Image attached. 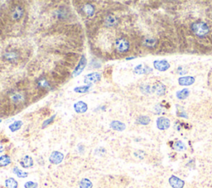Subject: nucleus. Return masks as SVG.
Masks as SVG:
<instances>
[{
	"label": "nucleus",
	"mask_w": 212,
	"mask_h": 188,
	"mask_svg": "<svg viewBox=\"0 0 212 188\" xmlns=\"http://www.w3.org/2000/svg\"><path fill=\"white\" fill-rule=\"evenodd\" d=\"M191 31L196 37H204L209 33L210 28L205 22H196L191 25Z\"/></svg>",
	"instance_id": "f257e3e1"
},
{
	"label": "nucleus",
	"mask_w": 212,
	"mask_h": 188,
	"mask_svg": "<svg viewBox=\"0 0 212 188\" xmlns=\"http://www.w3.org/2000/svg\"><path fill=\"white\" fill-rule=\"evenodd\" d=\"M9 100L13 105L19 106V105H22L25 102L26 95L22 91H12L9 94Z\"/></svg>",
	"instance_id": "f03ea898"
},
{
	"label": "nucleus",
	"mask_w": 212,
	"mask_h": 188,
	"mask_svg": "<svg viewBox=\"0 0 212 188\" xmlns=\"http://www.w3.org/2000/svg\"><path fill=\"white\" fill-rule=\"evenodd\" d=\"M115 50L119 53H126L127 51H129V47H130V44L129 42L125 37H120L118 38L115 42Z\"/></svg>",
	"instance_id": "7ed1b4c3"
},
{
	"label": "nucleus",
	"mask_w": 212,
	"mask_h": 188,
	"mask_svg": "<svg viewBox=\"0 0 212 188\" xmlns=\"http://www.w3.org/2000/svg\"><path fill=\"white\" fill-rule=\"evenodd\" d=\"M20 57H21V56H20L19 51H17V50H14V49L7 50V51L3 53V58H4L6 61L11 62V63H15V62H17V61L20 59Z\"/></svg>",
	"instance_id": "20e7f679"
},
{
	"label": "nucleus",
	"mask_w": 212,
	"mask_h": 188,
	"mask_svg": "<svg viewBox=\"0 0 212 188\" xmlns=\"http://www.w3.org/2000/svg\"><path fill=\"white\" fill-rule=\"evenodd\" d=\"M23 13H24L23 7L20 5H15L11 10L10 17H11V19L13 21H17L23 16Z\"/></svg>",
	"instance_id": "39448f33"
},
{
	"label": "nucleus",
	"mask_w": 212,
	"mask_h": 188,
	"mask_svg": "<svg viewBox=\"0 0 212 188\" xmlns=\"http://www.w3.org/2000/svg\"><path fill=\"white\" fill-rule=\"evenodd\" d=\"M154 68L159 71H166L170 68V64L166 60H160V61H153Z\"/></svg>",
	"instance_id": "423d86ee"
},
{
	"label": "nucleus",
	"mask_w": 212,
	"mask_h": 188,
	"mask_svg": "<svg viewBox=\"0 0 212 188\" xmlns=\"http://www.w3.org/2000/svg\"><path fill=\"white\" fill-rule=\"evenodd\" d=\"M171 125V121L166 117H159L157 120V127L160 130H166L169 129Z\"/></svg>",
	"instance_id": "0eeeda50"
},
{
	"label": "nucleus",
	"mask_w": 212,
	"mask_h": 188,
	"mask_svg": "<svg viewBox=\"0 0 212 188\" xmlns=\"http://www.w3.org/2000/svg\"><path fill=\"white\" fill-rule=\"evenodd\" d=\"M152 93L156 94L159 96H163L166 94V86L161 82L155 83L152 86Z\"/></svg>",
	"instance_id": "6e6552de"
},
{
	"label": "nucleus",
	"mask_w": 212,
	"mask_h": 188,
	"mask_svg": "<svg viewBox=\"0 0 212 188\" xmlns=\"http://www.w3.org/2000/svg\"><path fill=\"white\" fill-rule=\"evenodd\" d=\"M168 181L172 188H183L185 186V181L176 176H171Z\"/></svg>",
	"instance_id": "1a4fd4ad"
},
{
	"label": "nucleus",
	"mask_w": 212,
	"mask_h": 188,
	"mask_svg": "<svg viewBox=\"0 0 212 188\" xmlns=\"http://www.w3.org/2000/svg\"><path fill=\"white\" fill-rule=\"evenodd\" d=\"M64 155L60 152L55 151L51 154V156L49 157V161L51 162L52 164H59L61 163V162L63 161Z\"/></svg>",
	"instance_id": "9d476101"
},
{
	"label": "nucleus",
	"mask_w": 212,
	"mask_h": 188,
	"mask_svg": "<svg viewBox=\"0 0 212 188\" xmlns=\"http://www.w3.org/2000/svg\"><path fill=\"white\" fill-rule=\"evenodd\" d=\"M119 22H120V20H119L117 17H115V16L112 14H110L105 17V25L108 27H112L116 26L119 23Z\"/></svg>",
	"instance_id": "9b49d317"
},
{
	"label": "nucleus",
	"mask_w": 212,
	"mask_h": 188,
	"mask_svg": "<svg viewBox=\"0 0 212 188\" xmlns=\"http://www.w3.org/2000/svg\"><path fill=\"white\" fill-rule=\"evenodd\" d=\"M100 73L98 72H94V73H91L90 75H87L85 76V84H92V83H95L100 80Z\"/></svg>",
	"instance_id": "f8f14e48"
},
{
	"label": "nucleus",
	"mask_w": 212,
	"mask_h": 188,
	"mask_svg": "<svg viewBox=\"0 0 212 188\" xmlns=\"http://www.w3.org/2000/svg\"><path fill=\"white\" fill-rule=\"evenodd\" d=\"M142 43H143V45L145 46L146 47H148V48H154V47L157 46V44H158V40H157L155 37H144Z\"/></svg>",
	"instance_id": "ddd939ff"
},
{
	"label": "nucleus",
	"mask_w": 212,
	"mask_h": 188,
	"mask_svg": "<svg viewBox=\"0 0 212 188\" xmlns=\"http://www.w3.org/2000/svg\"><path fill=\"white\" fill-rule=\"evenodd\" d=\"M195 77L193 76H182L178 79V83L180 86H191L195 82Z\"/></svg>",
	"instance_id": "4468645a"
},
{
	"label": "nucleus",
	"mask_w": 212,
	"mask_h": 188,
	"mask_svg": "<svg viewBox=\"0 0 212 188\" xmlns=\"http://www.w3.org/2000/svg\"><path fill=\"white\" fill-rule=\"evenodd\" d=\"M152 71H153V69L150 68V67L148 66H144L143 64H140V65L137 66L136 67L134 68V73L139 74V75L151 73Z\"/></svg>",
	"instance_id": "2eb2a0df"
},
{
	"label": "nucleus",
	"mask_w": 212,
	"mask_h": 188,
	"mask_svg": "<svg viewBox=\"0 0 212 188\" xmlns=\"http://www.w3.org/2000/svg\"><path fill=\"white\" fill-rule=\"evenodd\" d=\"M85 66H86V59H85V56H83L81 57V61H80V62H79L78 64V66L76 67V70L74 71L73 76H76L80 75V74L81 73V71H83L84 68L85 67Z\"/></svg>",
	"instance_id": "dca6fc26"
},
{
	"label": "nucleus",
	"mask_w": 212,
	"mask_h": 188,
	"mask_svg": "<svg viewBox=\"0 0 212 188\" xmlns=\"http://www.w3.org/2000/svg\"><path fill=\"white\" fill-rule=\"evenodd\" d=\"M55 15L57 17V18H60V19L66 18V17H68L69 15L68 9L66 8L65 7H59L58 9H56V11H55Z\"/></svg>",
	"instance_id": "f3484780"
},
{
	"label": "nucleus",
	"mask_w": 212,
	"mask_h": 188,
	"mask_svg": "<svg viewBox=\"0 0 212 188\" xmlns=\"http://www.w3.org/2000/svg\"><path fill=\"white\" fill-rule=\"evenodd\" d=\"M110 127L112 128L114 130L116 131H124L126 129V125L124 123L118 121V120H115L110 124Z\"/></svg>",
	"instance_id": "a211bd4d"
},
{
	"label": "nucleus",
	"mask_w": 212,
	"mask_h": 188,
	"mask_svg": "<svg viewBox=\"0 0 212 188\" xmlns=\"http://www.w3.org/2000/svg\"><path fill=\"white\" fill-rule=\"evenodd\" d=\"M20 164L22 167L24 168H29L33 166V160L31 157L29 156H25L21 160Z\"/></svg>",
	"instance_id": "6ab92c4d"
},
{
	"label": "nucleus",
	"mask_w": 212,
	"mask_h": 188,
	"mask_svg": "<svg viewBox=\"0 0 212 188\" xmlns=\"http://www.w3.org/2000/svg\"><path fill=\"white\" fill-rule=\"evenodd\" d=\"M82 10H83V12L87 16L91 17L94 14V12H95V6L92 4H90V3H86V4H85L83 6Z\"/></svg>",
	"instance_id": "aec40b11"
},
{
	"label": "nucleus",
	"mask_w": 212,
	"mask_h": 188,
	"mask_svg": "<svg viewBox=\"0 0 212 188\" xmlns=\"http://www.w3.org/2000/svg\"><path fill=\"white\" fill-rule=\"evenodd\" d=\"M74 108L77 113H84L87 110V105L83 101H79L74 105Z\"/></svg>",
	"instance_id": "412c9836"
},
{
	"label": "nucleus",
	"mask_w": 212,
	"mask_h": 188,
	"mask_svg": "<svg viewBox=\"0 0 212 188\" xmlns=\"http://www.w3.org/2000/svg\"><path fill=\"white\" fill-rule=\"evenodd\" d=\"M172 148L174 149V150H176V151L182 152L185 151L186 149V147L185 143H184L182 141H180V140H179V141L175 142V143H173Z\"/></svg>",
	"instance_id": "4be33fe9"
},
{
	"label": "nucleus",
	"mask_w": 212,
	"mask_h": 188,
	"mask_svg": "<svg viewBox=\"0 0 212 188\" xmlns=\"http://www.w3.org/2000/svg\"><path fill=\"white\" fill-rule=\"evenodd\" d=\"M151 120L148 116H146V115H141V116H139L138 119L136 120V123L139 124V125H148L150 123Z\"/></svg>",
	"instance_id": "5701e85b"
},
{
	"label": "nucleus",
	"mask_w": 212,
	"mask_h": 188,
	"mask_svg": "<svg viewBox=\"0 0 212 188\" xmlns=\"http://www.w3.org/2000/svg\"><path fill=\"white\" fill-rule=\"evenodd\" d=\"M190 95V91L188 89H182L177 92V97L178 100H185Z\"/></svg>",
	"instance_id": "b1692460"
},
{
	"label": "nucleus",
	"mask_w": 212,
	"mask_h": 188,
	"mask_svg": "<svg viewBox=\"0 0 212 188\" xmlns=\"http://www.w3.org/2000/svg\"><path fill=\"white\" fill-rule=\"evenodd\" d=\"M11 163V158L8 155H2L0 157V167H3Z\"/></svg>",
	"instance_id": "393cba45"
},
{
	"label": "nucleus",
	"mask_w": 212,
	"mask_h": 188,
	"mask_svg": "<svg viewBox=\"0 0 212 188\" xmlns=\"http://www.w3.org/2000/svg\"><path fill=\"white\" fill-rule=\"evenodd\" d=\"M5 186H6L7 188H17V182L14 178L10 177V178H7L5 181Z\"/></svg>",
	"instance_id": "a878e982"
},
{
	"label": "nucleus",
	"mask_w": 212,
	"mask_h": 188,
	"mask_svg": "<svg viewBox=\"0 0 212 188\" xmlns=\"http://www.w3.org/2000/svg\"><path fill=\"white\" fill-rule=\"evenodd\" d=\"M80 188H92L93 183L87 178H83L79 183Z\"/></svg>",
	"instance_id": "bb28decb"
},
{
	"label": "nucleus",
	"mask_w": 212,
	"mask_h": 188,
	"mask_svg": "<svg viewBox=\"0 0 212 188\" xmlns=\"http://www.w3.org/2000/svg\"><path fill=\"white\" fill-rule=\"evenodd\" d=\"M12 172H13V173L16 174V175H17L18 177H20V178H25V177H27V176H28V173H27V172H22V170H20V169L18 168V167H13Z\"/></svg>",
	"instance_id": "cd10ccee"
},
{
	"label": "nucleus",
	"mask_w": 212,
	"mask_h": 188,
	"mask_svg": "<svg viewBox=\"0 0 212 188\" xmlns=\"http://www.w3.org/2000/svg\"><path fill=\"white\" fill-rule=\"evenodd\" d=\"M22 121H16V122H14L13 124H12V125H10L9 129L11 130L12 132H15V131H17V130L19 129L20 128L22 127Z\"/></svg>",
	"instance_id": "c85d7f7f"
},
{
	"label": "nucleus",
	"mask_w": 212,
	"mask_h": 188,
	"mask_svg": "<svg viewBox=\"0 0 212 188\" xmlns=\"http://www.w3.org/2000/svg\"><path fill=\"white\" fill-rule=\"evenodd\" d=\"M140 90L144 95H149L152 93V86L149 85H142L140 86Z\"/></svg>",
	"instance_id": "c756f323"
},
{
	"label": "nucleus",
	"mask_w": 212,
	"mask_h": 188,
	"mask_svg": "<svg viewBox=\"0 0 212 188\" xmlns=\"http://www.w3.org/2000/svg\"><path fill=\"white\" fill-rule=\"evenodd\" d=\"M90 90V86H83V87H77V88L75 89V91L76 92H78V93H85L87 92Z\"/></svg>",
	"instance_id": "7c9ffc66"
},
{
	"label": "nucleus",
	"mask_w": 212,
	"mask_h": 188,
	"mask_svg": "<svg viewBox=\"0 0 212 188\" xmlns=\"http://www.w3.org/2000/svg\"><path fill=\"white\" fill-rule=\"evenodd\" d=\"M153 110L154 114H156V115H160V114H162V113L163 112V107H162L160 105H157L156 106L154 107Z\"/></svg>",
	"instance_id": "2f4dec72"
},
{
	"label": "nucleus",
	"mask_w": 212,
	"mask_h": 188,
	"mask_svg": "<svg viewBox=\"0 0 212 188\" xmlns=\"http://www.w3.org/2000/svg\"><path fill=\"white\" fill-rule=\"evenodd\" d=\"M25 188H37V183L33 181H27L24 185Z\"/></svg>",
	"instance_id": "473e14b6"
},
{
	"label": "nucleus",
	"mask_w": 212,
	"mask_h": 188,
	"mask_svg": "<svg viewBox=\"0 0 212 188\" xmlns=\"http://www.w3.org/2000/svg\"><path fill=\"white\" fill-rule=\"evenodd\" d=\"M55 117H56V116H55V115H54V116H52V117H51V119H48V120H46V121H45V122L43 123V125H42V128L46 127V126H47V125H50V124H51V123L52 122V121H53L54 119H55Z\"/></svg>",
	"instance_id": "72a5a7b5"
},
{
	"label": "nucleus",
	"mask_w": 212,
	"mask_h": 188,
	"mask_svg": "<svg viewBox=\"0 0 212 188\" xmlns=\"http://www.w3.org/2000/svg\"><path fill=\"white\" fill-rule=\"evenodd\" d=\"M177 115L179 117L187 118V115H186V113L184 110H181L180 112H177Z\"/></svg>",
	"instance_id": "f704fd0d"
},
{
	"label": "nucleus",
	"mask_w": 212,
	"mask_h": 188,
	"mask_svg": "<svg viewBox=\"0 0 212 188\" xmlns=\"http://www.w3.org/2000/svg\"><path fill=\"white\" fill-rule=\"evenodd\" d=\"M177 72L180 74V75H184V74L187 73V71H186V70H185V69H183L181 66H180V67H178Z\"/></svg>",
	"instance_id": "c9c22d12"
},
{
	"label": "nucleus",
	"mask_w": 212,
	"mask_h": 188,
	"mask_svg": "<svg viewBox=\"0 0 212 188\" xmlns=\"http://www.w3.org/2000/svg\"><path fill=\"white\" fill-rule=\"evenodd\" d=\"M0 122H1V120H0Z\"/></svg>",
	"instance_id": "e433bc0d"
}]
</instances>
